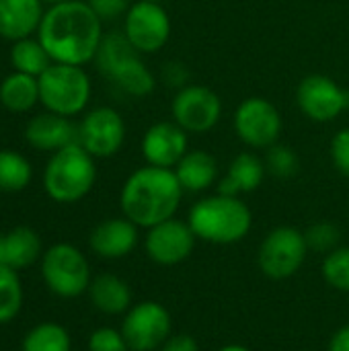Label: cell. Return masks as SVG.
I'll list each match as a JSON object with an SVG mask.
<instances>
[{
	"label": "cell",
	"instance_id": "34",
	"mask_svg": "<svg viewBox=\"0 0 349 351\" xmlns=\"http://www.w3.org/2000/svg\"><path fill=\"white\" fill-rule=\"evenodd\" d=\"M86 2L103 23L125 16L128 8L132 6L130 0H86Z\"/></svg>",
	"mask_w": 349,
	"mask_h": 351
},
{
	"label": "cell",
	"instance_id": "6",
	"mask_svg": "<svg viewBox=\"0 0 349 351\" xmlns=\"http://www.w3.org/2000/svg\"><path fill=\"white\" fill-rule=\"evenodd\" d=\"M39 103L45 111L74 117L82 113L91 101L93 84L82 66L53 62L39 78Z\"/></svg>",
	"mask_w": 349,
	"mask_h": 351
},
{
	"label": "cell",
	"instance_id": "33",
	"mask_svg": "<svg viewBox=\"0 0 349 351\" xmlns=\"http://www.w3.org/2000/svg\"><path fill=\"white\" fill-rule=\"evenodd\" d=\"M331 158L335 169L349 179V128L337 132L331 140Z\"/></svg>",
	"mask_w": 349,
	"mask_h": 351
},
{
	"label": "cell",
	"instance_id": "22",
	"mask_svg": "<svg viewBox=\"0 0 349 351\" xmlns=\"http://www.w3.org/2000/svg\"><path fill=\"white\" fill-rule=\"evenodd\" d=\"M183 191L200 193L218 181V162L206 150H189L173 169Z\"/></svg>",
	"mask_w": 349,
	"mask_h": 351
},
{
	"label": "cell",
	"instance_id": "38",
	"mask_svg": "<svg viewBox=\"0 0 349 351\" xmlns=\"http://www.w3.org/2000/svg\"><path fill=\"white\" fill-rule=\"evenodd\" d=\"M218 351H251V350H247L245 346H237V343H230V346H224V348H220Z\"/></svg>",
	"mask_w": 349,
	"mask_h": 351
},
{
	"label": "cell",
	"instance_id": "26",
	"mask_svg": "<svg viewBox=\"0 0 349 351\" xmlns=\"http://www.w3.org/2000/svg\"><path fill=\"white\" fill-rule=\"evenodd\" d=\"M31 162L23 154L14 150H0V191H23L31 183Z\"/></svg>",
	"mask_w": 349,
	"mask_h": 351
},
{
	"label": "cell",
	"instance_id": "21",
	"mask_svg": "<svg viewBox=\"0 0 349 351\" xmlns=\"http://www.w3.org/2000/svg\"><path fill=\"white\" fill-rule=\"evenodd\" d=\"M41 257V239L29 226H16L0 232V265L23 269Z\"/></svg>",
	"mask_w": 349,
	"mask_h": 351
},
{
	"label": "cell",
	"instance_id": "17",
	"mask_svg": "<svg viewBox=\"0 0 349 351\" xmlns=\"http://www.w3.org/2000/svg\"><path fill=\"white\" fill-rule=\"evenodd\" d=\"M25 140L35 148L43 152H58L70 144L78 142V125L70 121V117L43 111L35 117L25 128Z\"/></svg>",
	"mask_w": 349,
	"mask_h": 351
},
{
	"label": "cell",
	"instance_id": "35",
	"mask_svg": "<svg viewBox=\"0 0 349 351\" xmlns=\"http://www.w3.org/2000/svg\"><path fill=\"white\" fill-rule=\"evenodd\" d=\"M163 78L169 86H177L181 90L189 82V70L181 62H169L163 68Z\"/></svg>",
	"mask_w": 349,
	"mask_h": 351
},
{
	"label": "cell",
	"instance_id": "31",
	"mask_svg": "<svg viewBox=\"0 0 349 351\" xmlns=\"http://www.w3.org/2000/svg\"><path fill=\"white\" fill-rule=\"evenodd\" d=\"M306 245L311 251L317 253H331L333 249H337L339 241H341V232L333 222H317L313 226H309V230L304 232Z\"/></svg>",
	"mask_w": 349,
	"mask_h": 351
},
{
	"label": "cell",
	"instance_id": "40",
	"mask_svg": "<svg viewBox=\"0 0 349 351\" xmlns=\"http://www.w3.org/2000/svg\"><path fill=\"white\" fill-rule=\"evenodd\" d=\"M152 2H158V4H165V2H169V0H152Z\"/></svg>",
	"mask_w": 349,
	"mask_h": 351
},
{
	"label": "cell",
	"instance_id": "1",
	"mask_svg": "<svg viewBox=\"0 0 349 351\" xmlns=\"http://www.w3.org/2000/svg\"><path fill=\"white\" fill-rule=\"evenodd\" d=\"M103 35V21L86 0H68L49 6L37 29V39L49 58L72 66L93 62Z\"/></svg>",
	"mask_w": 349,
	"mask_h": 351
},
{
	"label": "cell",
	"instance_id": "30",
	"mask_svg": "<svg viewBox=\"0 0 349 351\" xmlns=\"http://www.w3.org/2000/svg\"><path fill=\"white\" fill-rule=\"evenodd\" d=\"M265 169L278 177V179H290L298 173L300 162L296 152L286 146V144H274L272 148H267V156H265Z\"/></svg>",
	"mask_w": 349,
	"mask_h": 351
},
{
	"label": "cell",
	"instance_id": "20",
	"mask_svg": "<svg viewBox=\"0 0 349 351\" xmlns=\"http://www.w3.org/2000/svg\"><path fill=\"white\" fill-rule=\"evenodd\" d=\"M265 162L253 152H241L228 167L226 175L218 181V193L239 197L241 193L255 191L265 177Z\"/></svg>",
	"mask_w": 349,
	"mask_h": 351
},
{
	"label": "cell",
	"instance_id": "18",
	"mask_svg": "<svg viewBox=\"0 0 349 351\" xmlns=\"http://www.w3.org/2000/svg\"><path fill=\"white\" fill-rule=\"evenodd\" d=\"M138 239V226L123 216L97 224L88 237V245L93 253L103 259H123L136 249Z\"/></svg>",
	"mask_w": 349,
	"mask_h": 351
},
{
	"label": "cell",
	"instance_id": "32",
	"mask_svg": "<svg viewBox=\"0 0 349 351\" xmlns=\"http://www.w3.org/2000/svg\"><path fill=\"white\" fill-rule=\"evenodd\" d=\"M88 351H130V346L121 333V329L101 327L91 333L88 337Z\"/></svg>",
	"mask_w": 349,
	"mask_h": 351
},
{
	"label": "cell",
	"instance_id": "8",
	"mask_svg": "<svg viewBox=\"0 0 349 351\" xmlns=\"http://www.w3.org/2000/svg\"><path fill=\"white\" fill-rule=\"evenodd\" d=\"M309 251L304 232L294 226H278L263 239L257 263L267 278L288 280L304 265Z\"/></svg>",
	"mask_w": 349,
	"mask_h": 351
},
{
	"label": "cell",
	"instance_id": "39",
	"mask_svg": "<svg viewBox=\"0 0 349 351\" xmlns=\"http://www.w3.org/2000/svg\"><path fill=\"white\" fill-rule=\"evenodd\" d=\"M43 4H49V6H53V4H60V2H68V0H41Z\"/></svg>",
	"mask_w": 349,
	"mask_h": 351
},
{
	"label": "cell",
	"instance_id": "19",
	"mask_svg": "<svg viewBox=\"0 0 349 351\" xmlns=\"http://www.w3.org/2000/svg\"><path fill=\"white\" fill-rule=\"evenodd\" d=\"M41 0H0V37L19 41L37 33L43 19Z\"/></svg>",
	"mask_w": 349,
	"mask_h": 351
},
{
	"label": "cell",
	"instance_id": "11",
	"mask_svg": "<svg viewBox=\"0 0 349 351\" xmlns=\"http://www.w3.org/2000/svg\"><path fill=\"white\" fill-rule=\"evenodd\" d=\"M121 333L130 351H154L171 337V315L154 300L134 304L121 323Z\"/></svg>",
	"mask_w": 349,
	"mask_h": 351
},
{
	"label": "cell",
	"instance_id": "24",
	"mask_svg": "<svg viewBox=\"0 0 349 351\" xmlns=\"http://www.w3.org/2000/svg\"><path fill=\"white\" fill-rule=\"evenodd\" d=\"M0 103L12 113H27L39 103V80L37 76L12 72L0 82Z\"/></svg>",
	"mask_w": 349,
	"mask_h": 351
},
{
	"label": "cell",
	"instance_id": "37",
	"mask_svg": "<svg viewBox=\"0 0 349 351\" xmlns=\"http://www.w3.org/2000/svg\"><path fill=\"white\" fill-rule=\"evenodd\" d=\"M329 351H349V325L337 329L329 341Z\"/></svg>",
	"mask_w": 349,
	"mask_h": 351
},
{
	"label": "cell",
	"instance_id": "13",
	"mask_svg": "<svg viewBox=\"0 0 349 351\" xmlns=\"http://www.w3.org/2000/svg\"><path fill=\"white\" fill-rule=\"evenodd\" d=\"M296 103L309 119L317 123H327L349 109V90L339 86L329 76L311 74L298 84Z\"/></svg>",
	"mask_w": 349,
	"mask_h": 351
},
{
	"label": "cell",
	"instance_id": "27",
	"mask_svg": "<svg viewBox=\"0 0 349 351\" xmlns=\"http://www.w3.org/2000/svg\"><path fill=\"white\" fill-rule=\"evenodd\" d=\"M70 335L58 323H41L33 327L21 346L23 351H70Z\"/></svg>",
	"mask_w": 349,
	"mask_h": 351
},
{
	"label": "cell",
	"instance_id": "14",
	"mask_svg": "<svg viewBox=\"0 0 349 351\" xmlns=\"http://www.w3.org/2000/svg\"><path fill=\"white\" fill-rule=\"evenodd\" d=\"M125 142V121L113 107H97L78 123V144L95 158H109Z\"/></svg>",
	"mask_w": 349,
	"mask_h": 351
},
{
	"label": "cell",
	"instance_id": "7",
	"mask_svg": "<svg viewBox=\"0 0 349 351\" xmlns=\"http://www.w3.org/2000/svg\"><path fill=\"white\" fill-rule=\"evenodd\" d=\"M41 278L45 286L60 298H76L88 292L93 282L86 257L68 243H58L43 253Z\"/></svg>",
	"mask_w": 349,
	"mask_h": 351
},
{
	"label": "cell",
	"instance_id": "2",
	"mask_svg": "<svg viewBox=\"0 0 349 351\" xmlns=\"http://www.w3.org/2000/svg\"><path fill=\"white\" fill-rule=\"evenodd\" d=\"M183 193L185 191L173 169L146 165L125 179L119 206L128 220L138 228L148 230L169 218H175Z\"/></svg>",
	"mask_w": 349,
	"mask_h": 351
},
{
	"label": "cell",
	"instance_id": "9",
	"mask_svg": "<svg viewBox=\"0 0 349 351\" xmlns=\"http://www.w3.org/2000/svg\"><path fill=\"white\" fill-rule=\"evenodd\" d=\"M123 35L140 53L160 51L171 37V19L165 4L152 0L132 2L123 16Z\"/></svg>",
	"mask_w": 349,
	"mask_h": 351
},
{
	"label": "cell",
	"instance_id": "25",
	"mask_svg": "<svg viewBox=\"0 0 349 351\" xmlns=\"http://www.w3.org/2000/svg\"><path fill=\"white\" fill-rule=\"evenodd\" d=\"M10 64L16 72L23 74H31V76H41L51 64L53 60L49 58V53L45 51V47L41 45L39 39L33 37H25L19 41H12L10 47Z\"/></svg>",
	"mask_w": 349,
	"mask_h": 351
},
{
	"label": "cell",
	"instance_id": "23",
	"mask_svg": "<svg viewBox=\"0 0 349 351\" xmlns=\"http://www.w3.org/2000/svg\"><path fill=\"white\" fill-rule=\"evenodd\" d=\"M91 302L103 315H121L132 308V290L128 282L117 276L101 274L88 286Z\"/></svg>",
	"mask_w": 349,
	"mask_h": 351
},
{
	"label": "cell",
	"instance_id": "3",
	"mask_svg": "<svg viewBox=\"0 0 349 351\" xmlns=\"http://www.w3.org/2000/svg\"><path fill=\"white\" fill-rule=\"evenodd\" d=\"M187 222L193 234L212 245L241 243L253 224V214L241 197L208 195L193 204Z\"/></svg>",
	"mask_w": 349,
	"mask_h": 351
},
{
	"label": "cell",
	"instance_id": "5",
	"mask_svg": "<svg viewBox=\"0 0 349 351\" xmlns=\"http://www.w3.org/2000/svg\"><path fill=\"white\" fill-rule=\"evenodd\" d=\"M97 181L95 156L78 142L51 154L43 171L45 193L58 204H76L86 197Z\"/></svg>",
	"mask_w": 349,
	"mask_h": 351
},
{
	"label": "cell",
	"instance_id": "10",
	"mask_svg": "<svg viewBox=\"0 0 349 351\" xmlns=\"http://www.w3.org/2000/svg\"><path fill=\"white\" fill-rule=\"evenodd\" d=\"M282 115L263 97L245 99L234 111V132L249 148H272L282 136Z\"/></svg>",
	"mask_w": 349,
	"mask_h": 351
},
{
	"label": "cell",
	"instance_id": "28",
	"mask_svg": "<svg viewBox=\"0 0 349 351\" xmlns=\"http://www.w3.org/2000/svg\"><path fill=\"white\" fill-rule=\"evenodd\" d=\"M23 306V286L16 269L0 265V325L10 323Z\"/></svg>",
	"mask_w": 349,
	"mask_h": 351
},
{
	"label": "cell",
	"instance_id": "36",
	"mask_svg": "<svg viewBox=\"0 0 349 351\" xmlns=\"http://www.w3.org/2000/svg\"><path fill=\"white\" fill-rule=\"evenodd\" d=\"M160 351H200V346L191 335H175L165 341Z\"/></svg>",
	"mask_w": 349,
	"mask_h": 351
},
{
	"label": "cell",
	"instance_id": "12",
	"mask_svg": "<svg viewBox=\"0 0 349 351\" xmlns=\"http://www.w3.org/2000/svg\"><path fill=\"white\" fill-rule=\"evenodd\" d=\"M173 121L187 134H206L216 128L222 117L220 97L202 84H187L177 90L173 105Z\"/></svg>",
	"mask_w": 349,
	"mask_h": 351
},
{
	"label": "cell",
	"instance_id": "4",
	"mask_svg": "<svg viewBox=\"0 0 349 351\" xmlns=\"http://www.w3.org/2000/svg\"><path fill=\"white\" fill-rule=\"evenodd\" d=\"M95 62L103 76L130 97L142 99L156 86L154 74L148 70L142 53L128 41L123 31H111L103 35Z\"/></svg>",
	"mask_w": 349,
	"mask_h": 351
},
{
	"label": "cell",
	"instance_id": "15",
	"mask_svg": "<svg viewBox=\"0 0 349 351\" xmlns=\"http://www.w3.org/2000/svg\"><path fill=\"white\" fill-rule=\"evenodd\" d=\"M197 237L193 234L189 222L169 218L152 228H148L144 239L146 255L158 265L183 263L195 247Z\"/></svg>",
	"mask_w": 349,
	"mask_h": 351
},
{
	"label": "cell",
	"instance_id": "16",
	"mask_svg": "<svg viewBox=\"0 0 349 351\" xmlns=\"http://www.w3.org/2000/svg\"><path fill=\"white\" fill-rule=\"evenodd\" d=\"M187 152V132L175 121H158L142 136V156L146 165L175 169Z\"/></svg>",
	"mask_w": 349,
	"mask_h": 351
},
{
	"label": "cell",
	"instance_id": "29",
	"mask_svg": "<svg viewBox=\"0 0 349 351\" xmlns=\"http://www.w3.org/2000/svg\"><path fill=\"white\" fill-rule=\"evenodd\" d=\"M321 271L331 288L349 294V247H337L327 253Z\"/></svg>",
	"mask_w": 349,
	"mask_h": 351
}]
</instances>
